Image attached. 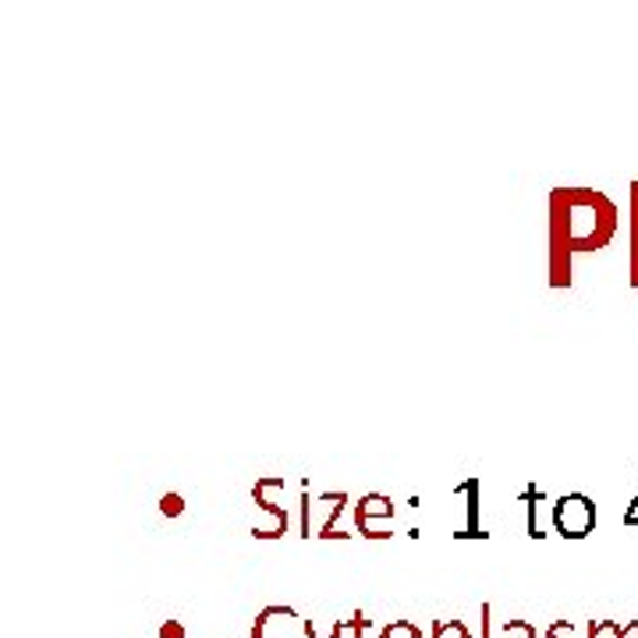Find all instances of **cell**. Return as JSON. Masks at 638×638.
<instances>
[{
  "label": "cell",
  "instance_id": "cell-1",
  "mask_svg": "<svg viewBox=\"0 0 638 638\" xmlns=\"http://www.w3.org/2000/svg\"><path fill=\"white\" fill-rule=\"evenodd\" d=\"M620 209L607 192L553 188L550 192V288H571V259L607 249L617 235Z\"/></svg>",
  "mask_w": 638,
  "mask_h": 638
},
{
  "label": "cell",
  "instance_id": "cell-2",
  "mask_svg": "<svg viewBox=\"0 0 638 638\" xmlns=\"http://www.w3.org/2000/svg\"><path fill=\"white\" fill-rule=\"evenodd\" d=\"M313 620L302 617L294 607H284V603L263 607L252 625V638H313Z\"/></svg>",
  "mask_w": 638,
  "mask_h": 638
},
{
  "label": "cell",
  "instance_id": "cell-3",
  "mask_svg": "<svg viewBox=\"0 0 638 638\" xmlns=\"http://www.w3.org/2000/svg\"><path fill=\"white\" fill-rule=\"evenodd\" d=\"M553 529L564 539H585L596 529V504L585 494H564L553 504Z\"/></svg>",
  "mask_w": 638,
  "mask_h": 638
},
{
  "label": "cell",
  "instance_id": "cell-4",
  "mask_svg": "<svg viewBox=\"0 0 638 638\" xmlns=\"http://www.w3.org/2000/svg\"><path fill=\"white\" fill-rule=\"evenodd\" d=\"M284 486H288V483H284L281 476H263V479H256V486H252L256 507L270 518L267 529L252 532L256 539H263V543H273V539H281V536L288 532V507H281V504L273 500L277 494H284Z\"/></svg>",
  "mask_w": 638,
  "mask_h": 638
},
{
  "label": "cell",
  "instance_id": "cell-5",
  "mask_svg": "<svg viewBox=\"0 0 638 638\" xmlns=\"http://www.w3.org/2000/svg\"><path fill=\"white\" fill-rule=\"evenodd\" d=\"M394 500H390L387 494H366L363 500L355 504V529L358 536L366 539H390L394 536V529H390V521H394Z\"/></svg>",
  "mask_w": 638,
  "mask_h": 638
},
{
  "label": "cell",
  "instance_id": "cell-6",
  "mask_svg": "<svg viewBox=\"0 0 638 638\" xmlns=\"http://www.w3.org/2000/svg\"><path fill=\"white\" fill-rule=\"evenodd\" d=\"M457 497H465V515H468V521H465V532H454L457 539H489V532H483V479H465L462 486L454 489Z\"/></svg>",
  "mask_w": 638,
  "mask_h": 638
},
{
  "label": "cell",
  "instance_id": "cell-7",
  "mask_svg": "<svg viewBox=\"0 0 638 638\" xmlns=\"http://www.w3.org/2000/svg\"><path fill=\"white\" fill-rule=\"evenodd\" d=\"M539 500H543V489H536V486H529L526 494H521V504H526V511H529V536L532 539L547 536L543 529H539Z\"/></svg>",
  "mask_w": 638,
  "mask_h": 638
},
{
  "label": "cell",
  "instance_id": "cell-8",
  "mask_svg": "<svg viewBox=\"0 0 638 638\" xmlns=\"http://www.w3.org/2000/svg\"><path fill=\"white\" fill-rule=\"evenodd\" d=\"M631 288H638V182H631Z\"/></svg>",
  "mask_w": 638,
  "mask_h": 638
},
{
  "label": "cell",
  "instance_id": "cell-9",
  "mask_svg": "<svg viewBox=\"0 0 638 638\" xmlns=\"http://www.w3.org/2000/svg\"><path fill=\"white\" fill-rule=\"evenodd\" d=\"M588 638H625V625L603 617V620H588Z\"/></svg>",
  "mask_w": 638,
  "mask_h": 638
},
{
  "label": "cell",
  "instance_id": "cell-10",
  "mask_svg": "<svg viewBox=\"0 0 638 638\" xmlns=\"http://www.w3.org/2000/svg\"><path fill=\"white\" fill-rule=\"evenodd\" d=\"M433 638H472L465 620H433Z\"/></svg>",
  "mask_w": 638,
  "mask_h": 638
},
{
  "label": "cell",
  "instance_id": "cell-11",
  "mask_svg": "<svg viewBox=\"0 0 638 638\" xmlns=\"http://www.w3.org/2000/svg\"><path fill=\"white\" fill-rule=\"evenodd\" d=\"M504 638H539V631H536V625H529V620L511 617V620H504Z\"/></svg>",
  "mask_w": 638,
  "mask_h": 638
},
{
  "label": "cell",
  "instance_id": "cell-12",
  "mask_svg": "<svg viewBox=\"0 0 638 638\" xmlns=\"http://www.w3.org/2000/svg\"><path fill=\"white\" fill-rule=\"evenodd\" d=\"M380 638H422V628H415L412 620H394L380 631Z\"/></svg>",
  "mask_w": 638,
  "mask_h": 638
},
{
  "label": "cell",
  "instance_id": "cell-13",
  "mask_svg": "<svg viewBox=\"0 0 638 638\" xmlns=\"http://www.w3.org/2000/svg\"><path fill=\"white\" fill-rule=\"evenodd\" d=\"M160 511L167 515V518H182V515H185V500L177 497V494H163V500H160Z\"/></svg>",
  "mask_w": 638,
  "mask_h": 638
},
{
  "label": "cell",
  "instance_id": "cell-14",
  "mask_svg": "<svg viewBox=\"0 0 638 638\" xmlns=\"http://www.w3.org/2000/svg\"><path fill=\"white\" fill-rule=\"evenodd\" d=\"M302 536H313V500H309V486H302Z\"/></svg>",
  "mask_w": 638,
  "mask_h": 638
},
{
  "label": "cell",
  "instance_id": "cell-15",
  "mask_svg": "<svg viewBox=\"0 0 638 638\" xmlns=\"http://www.w3.org/2000/svg\"><path fill=\"white\" fill-rule=\"evenodd\" d=\"M372 631V617L366 614H352V638H366Z\"/></svg>",
  "mask_w": 638,
  "mask_h": 638
},
{
  "label": "cell",
  "instance_id": "cell-16",
  "mask_svg": "<svg viewBox=\"0 0 638 638\" xmlns=\"http://www.w3.org/2000/svg\"><path fill=\"white\" fill-rule=\"evenodd\" d=\"M575 635V625L571 620H553V625L547 628V638H571Z\"/></svg>",
  "mask_w": 638,
  "mask_h": 638
},
{
  "label": "cell",
  "instance_id": "cell-17",
  "mask_svg": "<svg viewBox=\"0 0 638 638\" xmlns=\"http://www.w3.org/2000/svg\"><path fill=\"white\" fill-rule=\"evenodd\" d=\"M160 638H185V628L182 620H167V625L160 628Z\"/></svg>",
  "mask_w": 638,
  "mask_h": 638
},
{
  "label": "cell",
  "instance_id": "cell-18",
  "mask_svg": "<svg viewBox=\"0 0 638 638\" xmlns=\"http://www.w3.org/2000/svg\"><path fill=\"white\" fill-rule=\"evenodd\" d=\"M625 526H638V494H635V500H631V507H628V511H625Z\"/></svg>",
  "mask_w": 638,
  "mask_h": 638
},
{
  "label": "cell",
  "instance_id": "cell-19",
  "mask_svg": "<svg viewBox=\"0 0 638 638\" xmlns=\"http://www.w3.org/2000/svg\"><path fill=\"white\" fill-rule=\"evenodd\" d=\"M348 635V620H337V625L331 628V638H345Z\"/></svg>",
  "mask_w": 638,
  "mask_h": 638
},
{
  "label": "cell",
  "instance_id": "cell-20",
  "mask_svg": "<svg viewBox=\"0 0 638 638\" xmlns=\"http://www.w3.org/2000/svg\"><path fill=\"white\" fill-rule=\"evenodd\" d=\"M489 610H494V607L483 603V638H489Z\"/></svg>",
  "mask_w": 638,
  "mask_h": 638
},
{
  "label": "cell",
  "instance_id": "cell-21",
  "mask_svg": "<svg viewBox=\"0 0 638 638\" xmlns=\"http://www.w3.org/2000/svg\"><path fill=\"white\" fill-rule=\"evenodd\" d=\"M625 638H638V620H628V625H625Z\"/></svg>",
  "mask_w": 638,
  "mask_h": 638
}]
</instances>
